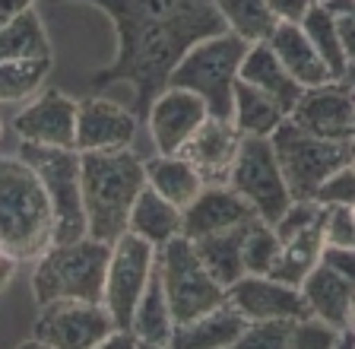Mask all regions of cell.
<instances>
[{
    "mask_svg": "<svg viewBox=\"0 0 355 349\" xmlns=\"http://www.w3.org/2000/svg\"><path fill=\"white\" fill-rule=\"evenodd\" d=\"M26 58H51V42L44 35L35 7L13 16L0 26V60H26Z\"/></svg>",
    "mask_w": 355,
    "mask_h": 349,
    "instance_id": "f546056e",
    "label": "cell"
},
{
    "mask_svg": "<svg viewBox=\"0 0 355 349\" xmlns=\"http://www.w3.org/2000/svg\"><path fill=\"white\" fill-rule=\"evenodd\" d=\"M225 302L241 314L244 321H263V318H288L298 321L308 314V305L302 298L298 286L279 282L273 276L244 273L232 286H225Z\"/></svg>",
    "mask_w": 355,
    "mask_h": 349,
    "instance_id": "4fadbf2b",
    "label": "cell"
},
{
    "mask_svg": "<svg viewBox=\"0 0 355 349\" xmlns=\"http://www.w3.org/2000/svg\"><path fill=\"white\" fill-rule=\"evenodd\" d=\"M279 235L273 232V225L263 219H251L244 229V241H241V260H244V273H270L276 254H279Z\"/></svg>",
    "mask_w": 355,
    "mask_h": 349,
    "instance_id": "d6a6232c",
    "label": "cell"
},
{
    "mask_svg": "<svg viewBox=\"0 0 355 349\" xmlns=\"http://www.w3.org/2000/svg\"><path fill=\"white\" fill-rule=\"evenodd\" d=\"M98 349H146V346H143V340L133 334V330H118V327H114V330L102 340Z\"/></svg>",
    "mask_w": 355,
    "mask_h": 349,
    "instance_id": "60d3db41",
    "label": "cell"
},
{
    "mask_svg": "<svg viewBox=\"0 0 355 349\" xmlns=\"http://www.w3.org/2000/svg\"><path fill=\"white\" fill-rule=\"evenodd\" d=\"M155 264H159L165 302H168L175 327L213 312L216 305L225 302V289L203 270L200 257L193 254L191 238L175 235L162 248H155Z\"/></svg>",
    "mask_w": 355,
    "mask_h": 349,
    "instance_id": "ba28073f",
    "label": "cell"
},
{
    "mask_svg": "<svg viewBox=\"0 0 355 349\" xmlns=\"http://www.w3.org/2000/svg\"><path fill=\"white\" fill-rule=\"evenodd\" d=\"M238 80L248 83V86H254V90H260L263 96H270L282 108V114L292 112L295 102H298V96H302V86L282 70V64L276 60V54L270 51L266 42H254V45H248L241 64H238Z\"/></svg>",
    "mask_w": 355,
    "mask_h": 349,
    "instance_id": "7402d4cb",
    "label": "cell"
},
{
    "mask_svg": "<svg viewBox=\"0 0 355 349\" xmlns=\"http://www.w3.org/2000/svg\"><path fill=\"white\" fill-rule=\"evenodd\" d=\"M155 264V248L143 241L140 235L124 232L111 245L108 267H105V286H102V305L111 314L118 330H130V318L137 308L143 286L149 280V270Z\"/></svg>",
    "mask_w": 355,
    "mask_h": 349,
    "instance_id": "8fae6325",
    "label": "cell"
},
{
    "mask_svg": "<svg viewBox=\"0 0 355 349\" xmlns=\"http://www.w3.org/2000/svg\"><path fill=\"white\" fill-rule=\"evenodd\" d=\"M266 45H270V51H273L276 60L282 64V70H286L302 90L324 86V83L333 80L327 64L318 58V51L311 48L308 35L302 32L298 23H276V29L266 38Z\"/></svg>",
    "mask_w": 355,
    "mask_h": 349,
    "instance_id": "ffe728a7",
    "label": "cell"
},
{
    "mask_svg": "<svg viewBox=\"0 0 355 349\" xmlns=\"http://www.w3.org/2000/svg\"><path fill=\"white\" fill-rule=\"evenodd\" d=\"M333 26H336V35H340L343 51L352 58L355 54V13H336L333 16Z\"/></svg>",
    "mask_w": 355,
    "mask_h": 349,
    "instance_id": "ab89813d",
    "label": "cell"
},
{
    "mask_svg": "<svg viewBox=\"0 0 355 349\" xmlns=\"http://www.w3.org/2000/svg\"><path fill=\"white\" fill-rule=\"evenodd\" d=\"M207 105L203 99L193 96L187 90H178V86H165L159 96L153 99L146 112V124L149 134H153V143L162 156H171L181 149V143L203 124L207 118Z\"/></svg>",
    "mask_w": 355,
    "mask_h": 349,
    "instance_id": "2e32d148",
    "label": "cell"
},
{
    "mask_svg": "<svg viewBox=\"0 0 355 349\" xmlns=\"http://www.w3.org/2000/svg\"><path fill=\"white\" fill-rule=\"evenodd\" d=\"M143 171H146V185L153 187L159 197L175 203L178 210H184L200 194V187H203V178L193 171V165L187 162V159H181L178 153H171V156L159 153L155 159L143 162Z\"/></svg>",
    "mask_w": 355,
    "mask_h": 349,
    "instance_id": "484cf974",
    "label": "cell"
},
{
    "mask_svg": "<svg viewBox=\"0 0 355 349\" xmlns=\"http://www.w3.org/2000/svg\"><path fill=\"white\" fill-rule=\"evenodd\" d=\"M244 225H235V229H225V232H216V235H203V238H193V254L200 257L203 270L219 282L222 289L232 286L238 276H244V260H241V241H244Z\"/></svg>",
    "mask_w": 355,
    "mask_h": 349,
    "instance_id": "d4e9b609",
    "label": "cell"
},
{
    "mask_svg": "<svg viewBox=\"0 0 355 349\" xmlns=\"http://www.w3.org/2000/svg\"><path fill=\"white\" fill-rule=\"evenodd\" d=\"M225 185L238 191L254 207L257 219L273 225L282 216V210L292 203L288 187L282 181V171L276 165L270 137H241L235 153V162L229 169Z\"/></svg>",
    "mask_w": 355,
    "mask_h": 349,
    "instance_id": "9c48e42d",
    "label": "cell"
},
{
    "mask_svg": "<svg viewBox=\"0 0 355 349\" xmlns=\"http://www.w3.org/2000/svg\"><path fill=\"white\" fill-rule=\"evenodd\" d=\"M114 330V321L105 312L102 302H60L42 305L35 327H32L29 346L44 349H98L102 340Z\"/></svg>",
    "mask_w": 355,
    "mask_h": 349,
    "instance_id": "30bf717a",
    "label": "cell"
},
{
    "mask_svg": "<svg viewBox=\"0 0 355 349\" xmlns=\"http://www.w3.org/2000/svg\"><path fill=\"white\" fill-rule=\"evenodd\" d=\"M286 118L324 140H355L352 80H330L324 86L302 90L295 108Z\"/></svg>",
    "mask_w": 355,
    "mask_h": 349,
    "instance_id": "7c38bea8",
    "label": "cell"
},
{
    "mask_svg": "<svg viewBox=\"0 0 355 349\" xmlns=\"http://www.w3.org/2000/svg\"><path fill=\"white\" fill-rule=\"evenodd\" d=\"M286 118L282 108L270 96H263L260 90L248 86V83L235 80L232 86V127L241 137H270L279 127V121Z\"/></svg>",
    "mask_w": 355,
    "mask_h": 349,
    "instance_id": "4316f807",
    "label": "cell"
},
{
    "mask_svg": "<svg viewBox=\"0 0 355 349\" xmlns=\"http://www.w3.org/2000/svg\"><path fill=\"white\" fill-rule=\"evenodd\" d=\"M302 32L308 35L311 48L318 51V58L327 64L333 80H349L352 76V58L343 51L340 35H336V26H333V16L320 7L318 0L311 3V10L302 16Z\"/></svg>",
    "mask_w": 355,
    "mask_h": 349,
    "instance_id": "f1b7e54d",
    "label": "cell"
},
{
    "mask_svg": "<svg viewBox=\"0 0 355 349\" xmlns=\"http://www.w3.org/2000/svg\"><path fill=\"white\" fill-rule=\"evenodd\" d=\"M146 185L143 159L127 149L80 153V191L86 213V235L114 245L127 232V216Z\"/></svg>",
    "mask_w": 355,
    "mask_h": 349,
    "instance_id": "7a4b0ae2",
    "label": "cell"
},
{
    "mask_svg": "<svg viewBox=\"0 0 355 349\" xmlns=\"http://www.w3.org/2000/svg\"><path fill=\"white\" fill-rule=\"evenodd\" d=\"M48 3H92L114 23L118 48L108 67L92 74V90L130 83L137 90L130 112L146 121L153 99L168 86V74L197 42L222 32L219 13L203 0H48Z\"/></svg>",
    "mask_w": 355,
    "mask_h": 349,
    "instance_id": "6da1fadb",
    "label": "cell"
},
{
    "mask_svg": "<svg viewBox=\"0 0 355 349\" xmlns=\"http://www.w3.org/2000/svg\"><path fill=\"white\" fill-rule=\"evenodd\" d=\"M216 13H219L222 26L244 38L248 45L254 42H266L270 32L276 29V16L270 13L266 0H213Z\"/></svg>",
    "mask_w": 355,
    "mask_h": 349,
    "instance_id": "4dcf8cb0",
    "label": "cell"
},
{
    "mask_svg": "<svg viewBox=\"0 0 355 349\" xmlns=\"http://www.w3.org/2000/svg\"><path fill=\"white\" fill-rule=\"evenodd\" d=\"M13 130L19 143L76 149V102L58 90H48L16 114Z\"/></svg>",
    "mask_w": 355,
    "mask_h": 349,
    "instance_id": "5bb4252c",
    "label": "cell"
},
{
    "mask_svg": "<svg viewBox=\"0 0 355 349\" xmlns=\"http://www.w3.org/2000/svg\"><path fill=\"white\" fill-rule=\"evenodd\" d=\"M203 3H213V0H203Z\"/></svg>",
    "mask_w": 355,
    "mask_h": 349,
    "instance_id": "f6af8a7d",
    "label": "cell"
},
{
    "mask_svg": "<svg viewBox=\"0 0 355 349\" xmlns=\"http://www.w3.org/2000/svg\"><path fill=\"white\" fill-rule=\"evenodd\" d=\"M251 219H257V213L238 191H232L229 185H203L197 197L181 210V235L193 241V238L244 225Z\"/></svg>",
    "mask_w": 355,
    "mask_h": 349,
    "instance_id": "e0dca14e",
    "label": "cell"
},
{
    "mask_svg": "<svg viewBox=\"0 0 355 349\" xmlns=\"http://www.w3.org/2000/svg\"><path fill=\"white\" fill-rule=\"evenodd\" d=\"M349 340H352V334H340V330H333L330 324H324L314 314H304L292 327L288 349H336V346H349Z\"/></svg>",
    "mask_w": 355,
    "mask_h": 349,
    "instance_id": "e575fe53",
    "label": "cell"
},
{
    "mask_svg": "<svg viewBox=\"0 0 355 349\" xmlns=\"http://www.w3.org/2000/svg\"><path fill=\"white\" fill-rule=\"evenodd\" d=\"M108 254L111 245L89 235L51 245L38 257L35 273H32V292H35L38 308L48 302H60V298L102 302Z\"/></svg>",
    "mask_w": 355,
    "mask_h": 349,
    "instance_id": "277c9868",
    "label": "cell"
},
{
    "mask_svg": "<svg viewBox=\"0 0 355 349\" xmlns=\"http://www.w3.org/2000/svg\"><path fill=\"white\" fill-rule=\"evenodd\" d=\"M238 143H241V134L232 127V121L207 114L203 124L181 143L178 156L193 165V171L203 178V185H225L229 169L235 162Z\"/></svg>",
    "mask_w": 355,
    "mask_h": 349,
    "instance_id": "ac0fdd59",
    "label": "cell"
},
{
    "mask_svg": "<svg viewBox=\"0 0 355 349\" xmlns=\"http://www.w3.org/2000/svg\"><path fill=\"white\" fill-rule=\"evenodd\" d=\"M127 232L140 235L153 248H162L165 241L181 235V210L165 197H159L149 185H143V191L137 194L130 207V216H127Z\"/></svg>",
    "mask_w": 355,
    "mask_h": 349,
    "instance_id": "cb8c5ba5",
    "label": "cell"
},
{
    "mask_svg": "<svg viewBox=\"0 0 355 349\" xmlns=\"http://www.w3.org/2000/svg\"><path fill=\"white\" fill-rule=\"evenodd\" d=\"M137 114L121 108L118 102L89 96L76 102V153H111L127 149L137 137Z\"/></svg>",
    "mask_w": 355,
    "mask_h": 349,
    "instance_id": "9a60e30c",
    "label": "cell"
},
{
    "mask_svg": "<svg viewBox=\"0 0 355 349\" xmlns=\"http://www.w3.org/2000/svg\"><path fill=\"white\" fill-rule=\"evenodd\" d=\"M292 327H295V321H288V318L248 321V327H244V334L238 337L235 349H288V343H292Z\"/></svg>",
    "mask_w": 355,
    "mask_h": 349,
    "instance_id": "836d02e7",
    "label": "cell"
},
{
    "mask_svg": "<svg viewBox=\"0 0 355 349\" xmlns=\"http://www.w3.org/2000/svg\"><path fill=\"white\" fill-rule=\"evenodd\" d=\"M320 235H324V245L355 248L352 207H324V213H320Z\"/></svg>",
    "mask_w": 355,
    "mask_h": 349,
    "instance_id": "8d00e7d4",
    "label": "cell"
},
{
    "mask_svg": "<svg viewBox=\"0 0 355 349\" xmlns=\"http://www.w3.org/2000/svg\"><path fill=\"white\" fill-rule=\"evenodd\" d=\"M51 74V58L0 60V102H22L35 96Z\"/></svg>",
    "mask_w": 355,
    "mask_h": 349,
    "instance_id": "1f68e13d",
    "label": "cell"
},
{
    "mask_svg": "<svg viewBox=\"0 0 355 349\" xmlns=\"http://www.w3.org/2000/svg\"><path fill=\"white\" fill-rule=\"evenodd\" d=\"M270 146H273L276 165H279L292 201H311V194L333 171L352 165L355 159V140H324V137L302 130L288 118H282L279 127L270 134Z\"/></svg>",
    "mask_w": 355,
    "mask_h": 349,
    "instance_id": "8992f818",
    "label": "cell"
},
{
    "mask_svg": "<svg viewBox=\"0 0 355 349\" xmlns=\"http://www.w3.org/2000/svg\"><path fill=\"white\" fill-rule=\"evenodd\" d=\"M302 298L308 305V314L320 318L340 334H352L355 324V280L330 270L327 264H314L308 276L302 280Z\"/></svg>",
    "mask_w": 355,
    "mask_h": 349,
    "instance_id": "d6986e66",
    "label": "cell"
},
{
    "mask_svg": "<svg viewBox=\"0 0 355 349\" xmlns=\"http://www.w3.org/2000/svg\"><path fill=\"white\" fill-rule=\"evenodd\" d=\"M32 3H35V0H0V26H7L13 16L32 10Z\"/></svg>",
    "mask_w": 355,
    "mask_h": 349,
    "instance_id": "b9f144b4",
    "label": "cell"
},
{
    "mask_svg": "<svg viewBox=\"0 0 355 349\" xmlns=\"http://www.w3.org/2000/svg\"><path fill=\"white\" fill-rule=\"evenodd\" d=\"M248 321L232 308L229 302L216 305L213 312L200 314V318L178 324L171 330V349H235L238 337L244 334Z\"/></svg>",
    "mask_w": 355,
    "mask_h": 349,
    "instance_id": "44dd1931",
    "label": "cell"
},
{
    "mask_svg": "<svg viewBox=\"0 0 355 349\" xmlns=\"http://www.w3.org/2000/svg\"><path fill=\"white\" fill-rule=\"evenodd\" d=\"M54 241V210L38 175L19 156H0V248L7 257L38 260Z\"/></svg>",
    "mask_w": 355,
    "mask_h": 349,
    "instance_id": "3957f363",
    "label": "cell"
},
{
    "mask_svg": "<svg viewBox=\"0 0 355 349\" xmlns=\"http://www.w3.org/2000/svg\"><path fill=\"white\" fill-rule=\"evenodd\" d=\"M3 260H7V251H3V248H0V264H3Z\"/></svg>",
    "mask_w": 355,
    "mask_h": 349,
    "instance_id": "ee69618b",
    "label": "cell"
},
{
    "mask_svg": "<svg viewBox=\"0 0 355 349\" xmlns=\"http://www.w3.org/2000/svg\"><path fill=\"white\" fill-rule=\"evenodd\" d=\"M311 201L320 207H352L355 203V169L343 165L340 171H333L330 178L311 194Z\"/></svg>",
    "mask_w": 355,
    "mask_h": 349,
    "instance_id": "d590c367",
    "label": "cell"
},
{
    "mask_svg": "<svg viewBox=\"0 0 355 349\" xmlns=\"http://www.w3.org/2000/svg\"><path fill=\"white\" fill-rule=\"evenodd\" d=\"M3 130H7V124H3V114H0V140H3Z\"/></svg>",
    "mask_w": 355,
    "mask_h": 349,
    "instance_id": "7bdbcfd3",
    "label": "cell"
},
{
    "mask_svg": "<svg viewBox=\"0 0 355 349\" xmlns=\"http://www.w3.org/2000/svg\"><path fill=\"white\" fill-rule=\"evenodd\" d=\"M248 42L235 32L222 29L216 35L197 42L187 48V54L175 64L168 74V86L187 90L203 99L207 112L213 118H232V86L238 80V64H241Z\"/></svg>",
    "mask_w": 355,
    "mask_h": 349,
    "instance_id": "5b68a950",
    "label": "cell"
},
{
    "mask_svg": "<svg viewBox=\"0 0 355 349\" xmlns=\"http://www.w3.org/2000/svg\"><path fill=\"white\" fill-rule=\"evenodd\" d=\"M130 330L140 337L146 349H165L168 340H171L175 321H171L168 302H165L159 264H153L146 286H143L140 298H137V308H133V318H130Z\"/></svg>",
    "mask_w": 355,
    "mask_h": 349,
    "instance_id": "603a6c76",
    "label": "cell"
},
{
    "mask_svg": "<svg viewBox=\"0 0 355 349\" xmlns=\"http://www.w3.org/2000/svg\"><path fill=\"white\" fill-rule=\"evenodd\" d=\"M320 264H327L330 270L355 280V248H340V245H324L320 248Z\"/></svg>",
    "mask_w": 355,
    "mask_h": 349,
    "instance_id": "74e56055",
    "label": "cell"
},
{
    "mask_svg": "<svg viewBox=\"0 0 355 349\" xmlns=\"http://www.w3.org/2000/svg\"><path fill=\"white\" fill-rule=\"evenodd\" d=\"M314 0H266L270 13L276 16V23H302V16L311 10Z\"/></svg>",
    "mask_w": 355,
    "mask_h": 349,
    "instance_id": "f35d334b",
    "label": "cell"
},
{
    "mask_svg": "<svg viewBox=\"0 0 355 349\" xmlns=\"http://www.w3.org/2000/svg\"><path fill=\"white\" fill-rule=\"evenodd\" d=\"M16 156L29 165L42 181L48 201L54 210V241H76L86 235V213H83V191H80V153L58 146H35L19 143Z\"/></svg>",
    "mask_w": 355,
    "mask_h": 349,
    "instance_id": "52a82bcc",
    "label": "cell"
},
{
    "mask_svg": "<svg viewBox=\"0 0 355 349\" xmlns=\"http://www.w3.org/2000/svg\"><path fill=\"white\" fill-rule=\"evenodd\" d=\"M320 248H324L320 223L295 232V235L286 238L279 245V254H276L273 267H270L266 276H273V280H279V282H288V286H302V280L314 270V264H318Z\"/></svg>",
    "mask_w": 355,
    "mask_h": 349,
    "instance_id": "83f0119b",
    "label": "cell"
}]
</instances>
